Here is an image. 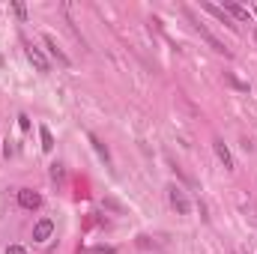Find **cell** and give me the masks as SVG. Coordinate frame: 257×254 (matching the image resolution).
Returning <instances> with one entry per match:
<instances>
[{
    "label": "cell",
    "instance_id": "6da1fadb",
    "mask_svg": "<svg viewBox=\"0 0 257 254\" xmlns=\"http://www.w3.org/2000/svg\"><path fill=\"white\" fill-rule=\"evenodd\" d=\"M186 15H189V12H186ZM189 18H192V15H189ZM192 24H194V30L200 33V39H203V42H206V45H209L212 51H218V54H224V57H230V48H227V45H224L221 39H215V36H212V33H209V30H206V27H203L200 21H194V18H192Z\"/></svg>",
    "mask_w": 257,
    "mask_h": 254
},
{
    "label": "cell",
    "instance_id": "7a4b0ae2",
    "mask_svg": "<svg viewBox=\"0 0 257 254\" xmlns=\"http://www.w3.org/2000/svg\"><path fill=\"white\" fill-rule=\"evenodd\" d=\"M168 200H171V206H174L180 215H189V212H192V200L186 197V191L180 189V186H171V189H168Z\"/></svg>",
    "mask_w": 257,
    "mask_h": 254
},
{
    "label": "cell",
    "instance_id": "3957f363",
    "mask_svg": "<svg viewBox=\"0 0 257 254\" xmlns=\"http://www.w3.org/2000/svg\"><path fill=\"white\" fill-rule=\"evenodd\" d=\"M42 42H45V48H48V54H51V57H54V60H57L60 66H72V60H69V57L63 54V48L57 45V39H54L51 33H45V36H42Z\"/></svg>",
    "mask_w": 257,
    "mask_h": 254
},
{
    "label": "cell",
    "instance_id": "277c9868",
    "mask_svg": "<svg viewBox=\"0 0 257 254\" xmlns=\"http://www.w3.org/2000/svg\"><path fill=\"white\" fill-rule=\"evenodd\" d=\"M18 203L24 209H39L42 206V194L33 191V189H18Z\"/></svg>",
    "mask_w": 257,
    "mask_h": 254
},
{
    "label": "cell",
    "instance_id": "5b68a950",
    "mask_svg": "<svg viewBox=\"0 0 257 254\" xmlns=\"http://www.w3.org/2000/svg\"><path fill=\"white\" fill-rule=\"evenodd\" d=\"M212 150H215V156H218V162L224 165V171H233L236 168V162H233V156H230V150H227V144L224 141H212Z\"/></svg>",
    "mask_w": 257,
    "mask_h": 254
},
{
    "label": "cell",
    "instance_id": "8992f818",
    "mask_svg": "<svg viewBox=\"0 0 257 254\" xmlns=\"http://www.w3.org/2000/svg\"><path fill=\"white\" fill-rule=\"evenodd\" d=\"M51 233H54V221H51V218H39V221L33 224V239H36V242H48Z\"/></svg>",
    "mask_w": 257,
    "mask_h": 254
},
{
    "label": "cell",
    "instance_id": "52a82bcc",
    "mask_svg": "<svg viewBox=\"0 0 257 254\" xmlns=\"http://www.w3.org/2000/svg\"><path fill=\"white\" fill-rule=\"evenodd\" d=\"M27 60L36 66V72H48L51 66H48V57L42 54V48H36V45H27Z\"/></svg>",
    "mask_w": 257,
    "mask_h": 254
},
{
    "label": "cell",
    "instance_id": "ba28073f",
    "mask_svg": "<svg viewBox=\"0 0 257 254\" xmlns=\"http://www.w3.org/2000/svg\"><path fill=\"white\" fill-rule=\"evenodd\" d=\"M200 6H203V9H206V12H209V15H215V18H218V21H221V24H227V27H230V30H236V24H233V21H230V15H227V12H224V9H221V6H215V3H200Z\"/></svg>",
    "mask_w": 257,
    "mask_h": 254
},
{
    "label": "cell",
    "instance_id": "9c48e42d",
    "mask_svg": "<svg viewBox=\"0 0 257 254\" xmlns=\"http://www.w3.org/2000/svg\"><path fill=\"white\" fill-rule=\"evenodd\" d=\"M224 12H227V15H233L236 21H251L248 9H245V6H239V3H224Z\"/></svg>",
    "mask_w": 257,
    "mask_h": 254
},
{
    "label": "cell",
    "instance_id": "30bf717a",
    "mask_svg": "<svg viewBox=\"0 0 257 254\" xmlns=\"http://www.w3.org/2000/svg\"><path fill=\"white\" fill-rule=\"evenodd\" d=\"M39 135H42V150H45V153H51V150H54V135H51V129L42 126V129H39Z\"/></svg>",
    "mask_w": 257,
    "mask_h": 254
},
{
    "label": "cell",
    "instance_id": "8fae6325",
    "mask_svg": "<svg viewBox=\"0 0 257 254\" xmlns=\"http://www.w3.org/2000/svg\"><path fill=\"white\" fill-rule=\"evenodd\" d=\"M90 144H93V147H96V153H99V156H102V159H105V162H108V159H111V156H108V150H105V144H102V141H99V138H93V135H90Z\"/></svg>",
    "mask_w": 257,
    "mask_h": 254
},
{
    "label": "cell",
    "instance_id": "7c38bea8",
    "mask_svg": "<svg viewBox=\"0 0 257 254\" xmlns=\"http://www.w3.org/2000/svg\"><path fill=\"white\" fill-rule=\"evenodd\" d=\"M84 254H117L114 245H96V248H87Z\"/></svg>",
    "mask_w": 257,
    "mask_h": 254
},
{
    "label": "cell",
    "instance_id": "4fadbf2b",
    "mask_svg": "<svg viewBox=\"0 0 257 254\" xmlns=\"http://www.w3.org/2000/svg\"><path fill=\"white\" fill-rule=\"evenodd\" d=\"M224 81H227L230 87H236V90H242V93H248V84H242L239 78H233V75H224Z\"/></svg>",
    "mask_w": 257,
    "mask_h": 254
},
{
    "label": "cell",
    "instance_id": "5bb4252c",
    "mask_svg": "<svg viewBox=\"0 0 257 254\" xmlns=\"http://www.w3.org/2000/svg\"><path fill=\"white\" fill-rule=\"evenodd\" d=\"M51 177H54V180H63V177H66L63 165H57V162H54V165H51Z\"/></svg>",
    "mask_w": 257,
    "mask_h": 254
},
{
    "label": "cell",
    "instance_id": "9a60e30c",
    "mask_svg": "<svg viewBox=\"0 0 257 254\" xmlns=\"http://www.w3.org/2000/svg\"><path fill=\"white\" fill-rule=\"evenodd\" d=\"M12 9H15V15H18L21 21L27 18V9H24V3H12Z\"/></svg>",
    "mask_w": 257,
    "mask_h": 254
},
{
    "label": "cell",
    "instance_id": "2e32d148",
    "mask_svg": "<svg viewBox=\"0 0 257 254\" xmlns=\"http://www.w3.org/2000/svg\"><path fill=\"white\" fill-rule=\"evenodd\" d=\"M6 254H27L24 245H6Z\"/></svg>",
    "mask_w": 257,
    "mask_h": 254
},
{
    "label": "cell",
    "instance_id": "e0dca14e",
    "mask_svg": "<svg viewBox=\"0 0 257 254\" xmlns=\"http://www.w3.org/2000/svg\"><path fill=\"white\" fill-rule=\"evenodd\" d=\"M18 126L27 132V129H30V117H27V114H21V117H18Z\"/></svg>",
    "mask_w": 257,
    "mask_h": 254
},
{
    "label": "cell",
    "instance_id": "ac0fdd59",
    "mask_svg": "<svg viewBox=\"0 0 257 254\" xmlns=\"http://www.w3.org/2000/svg\"><path fill=\"white\" fill-rule=\"evenodd\" d=\"M254 15H257V6H254Z\"/></svg>",
    "mask_w": 257,
    "mask_h": 254
}]
</instances>
